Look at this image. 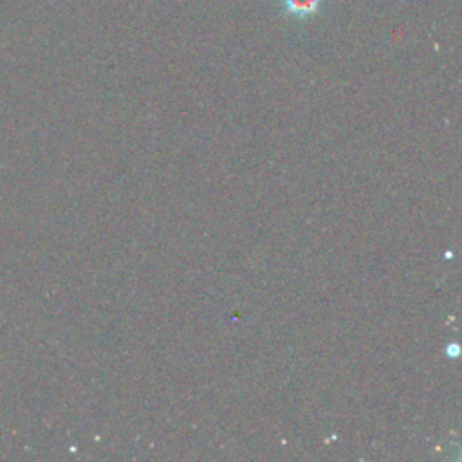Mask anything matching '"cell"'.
Instances as JSON below:
<instances>
[{
    "mask_svg": "<svg viewBox=\"0 0 462 462\" xmlns=\"http://www.w3.org/2000/svg\"><path fill=\"white\" fill-rule=\"evenodd\" d=\"M321 4H323V0H282L283 11L289 16L300 18V20L318 14Z\"/></svg>",
    "mask_w": 462,
    "mask_h": 462,
    "instance_id": "cell-1",
    "label": "cell"
}]
</instances>
